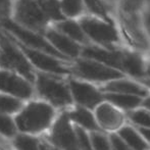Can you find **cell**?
Listing matches in <instances>:
<instances>
[{
  "instance_id": "cell-21",
  "label": "cell",
  "mask_w": 150,
  "mask_h": 150,
  "mask_svg": "<svg viewBox=\"0 0 150 150\" xmlns=\"http://www.w3.org/2000/svg\"><path fill=\"white\" fill-rule=\"evenodd\" d=\"M104 99L110 103L117 105V107L124 109H131L141 104L142 99L139 96L129 94H120V93H103Z\"/></svg>"
},
{
  "instance_id": "cell-36",
  "label": "cell",
  "mask_w": 150,
  "mask_h": 150,
  "mask_svg": "<svg viewBox=\"0 0 150 150\" xmlns=\"http://www.w3.org/2000/svg\"><path fill=\"white\" fill-rule=\"evenodd\" d=\"M145 8L150 9V0H145Z\"/></svg>"
},
{
  "instance_id": "cell-32",
  "label": "cell",
  "mask_w": 150,
  "mask_h": 150,
  "mask_svg": "<svg viewBox=\"0 0 150 150\" xmlns=\"http://www.w3.org/2000/svg\"><path fill=\"white\" fill-rule=\"evenodd\" d=\"M0 150H14L11 140L5 138L2 135H0Z\"/></svg>"
},
{
  "instance_id": "cell-33",
  "label": "cell",
  "mask_w": 150,
  "mask_h": 150,
  "mask_svg": "<svg viewBox=\"0 0 150 150\" xmlns=\"http://www.w3.org/2000/svg\"><path fill=\"white\" fill-rule=\"evenodd\" d=\"M140 133L142 134V136L144 137L146 140H148L150 142V129L142 128V129H140Z\"/></svg>"
},
{
  "instance_id": "cell-16",
  "label": "cell",
  "mask_w": 150,
  "mask_h": 150,
  "mask_svg": "<svg viewBox=\"0 0 150 150\" xmlns=\"http://www.w3.org/2000/svg\"><path fill=\"white\" fill-rule=\"evenodd\" d=\"M95 120L98 124L99 128L105 130H115L122 126L124 122V117L113 106L109 103H100L96 107Z\"/></svg>"
},
{
  "instance_id": "cell-6",
  "label": "cell",
  "mask_w": 150,
  "mask_h": 150,
  "mask_svg": "<svg viewBox=\"0 0 150 150\" xmlns=\"http://www.w3.org/2000/svg\"><path fill=\"white\" fill-rule=\"evenodd\" d=\"M0 26L7 35H9L12 39L16 40V42H18L22 45L31 48V49L45 52V53L54 56L56 58H59L61 60L71 62V61L67 60L65 57H63L59 52L56 51L42 34L28 30V29L18 25L11 18L1 20L0 21Z\"/></svg>"
},
{
  "instance_id": "cell-7",
  "label": "cell",
  "mask_w": 150,
  "mask_h": 150,
  "mask_svg": "<svg viewBox=\"0 0 150 150\" xmlns=\"http://www.w3.org/2000/svg\"><path fill=\"white\" fill-rule=\"evenodd\" d=\"M71 75L77 77L76 79L86 82L107 83L113 80L126 78L122 71L107 67L97 61L79 57L71 63Z\"/></svg>"
},
{
  "instance_id": "cell-5",
  "label": "cell",
  "mask_w": 150,
  "mask_h": 150,
  "mask_svg": "<svg viewBox=\"0 0 150 150\" xmlns=\"http://www.w3.org/2000/svg\"><path fill=\"white\" fill-rule=\"evenodd\" d=\"M0 69L18 74L33 85L35 83L36 69L24 52L4 33H0Z\"/></svg>"
},
{
  "instance_id": "cell-10",
  "label": "cell",
  "mask_w": 150,
  "mask_h": 150,
  "mask_svg": "<svg viewBox=\"0 0 150 150\" xmlns=\"http://www.w3.org/2000/svg\"><path fill=\"white\" fill-rule=\"evenodd\" d=\"M0 93L29 101L35 95V89L33 84L18 74L0 69Z\"/></svg>"
},
{
  "instance_id": "cell-28",
  "label": "cell",
  "mask_w": 150,
  "mask_h": 150,
  "mask_svg": "<svg viewBox=\"0 0 150 150\" xmlns=\"http://www.w3.org/2000/svg\"><path fill=\"white\" fill-rule=\"evenodd\" d=\"M131 120L136 124L150 129V115L145 110H137L130 115Z\"/></svg>"
},
{
  "instance_id": "cell-22",
  "label": "cell",
  "mask_w": 150,
  "mask_h": 150,
  "mask_svg": "<svg viewBox=\"0 0 150 150\" xmlns=\"http://www.w3.org/2000/svg\"><path fill=\"white\" fill-rule=\"evenodd\" d=\"M120 138L128 145L132 147L134 150H147L148 145L142 139V137L138 134L135 130L130 127H125L119 131Z\"/></svg>"
},
{
  "instance_id": "cell-29",
  "label": "cell",
  "mask_w": 150,
  "mask_h": 150,
  "mask_svg": "<svg viewBox=\"0 0 150 150\" xmlns=\"http://www.w3.org/2000/svg\"><path fill=\"white\" fill-rule=\"evenodd\" d=\"M14 2L16 0H0V21L11 18Z\"/></svg>"
},
{
  "instance_id": "cell-27",
  "label": "cell",
  "mask_w": 150,
  "mask_h": 150,
  "mask_svg": "<svg viewBox=\"0 0 150 150\" xmlns=\"http://www.w3.org/2000/svg\"><path fill=\"white\" fill-rule=\"evenodd\" d=\"M90 141L93 150H110V145L107 138L99 132H91Z\"/></svg>"
},
{
  "instance_id": "cell-24",
  "label": "cell",
  "mask_w": 150,
  "mask_h": 150,
  "mask_svg": "<svg viewBox=\"0 0 150 150\" xmlns=\"http://www.w3.org/2000/svg\"><path fill=\"white\" fill-rule=\"evenodd\" d=\"M39 136L18 133L11 139L14 150H39Z\"/></svg>"
},
{
  "instance_id": "cell-25",
  "label": "cell",
  "mask_w": 150,
  "mask_h": 150,
  "mask_svg": "<svg viewBox=\"0 0 150 150\" xmlns=\"http://www.w3.org/2000/svg\"><path fill=\"white\" fill-rule=\"evenodd\" d=\"M18 133L13 117L0 113V135L11 140Z\"/></svg>"
},
{
  "instance_id": "cell-15",
  "label": "cell",
  "mask_w": 150,
  "mask_h": 150,
  "mask_svg": "<svg viewBox=\"0 0 150 150\" xmlns=\"http://www.w3.org/2000/svg\"><path fill=\"white\" fill-rule=\"evenodd\" d=\"M104 93H120V94H129L135 96L143 97L148 94V89L140 82H134L126 78L113 80L107 82L101 87V90Z\"/></svg>"
},
{
  "instance_id": "cell-19",
  "label": "cell",
  "mask_w": 150,
  "mask_h": 150,
  "mask_svg": "<svg viewBox=\"0 0 150 150\" xmlns=\"http://www.w3.org/2000/svg\"><path fill=\"white\" fill-rule=\"evenodd\" d=\"M67 113L71 122H74L84 130H89L91 132H98L100 130L93 113L85 107L77 106L71 110H67Z\"/></svg>"
},
{
  "instance_id": "cell-12",
  "label": "cell",
  "mask_w": 150,
  "mask_h": 150,
  "mask_svg": "<svg viewBox=\"0 0 150 150\" xmlns=\"http://www.w3.org/2000/svg\"><path fill=\"white\" fill-rule=\"evenodd\" d=\"M143 52L136 51L128 47H120V71L138 80H142L148 74L149 64Z\"/></svg>"
},
{
  "instance_id": "cell-34",
  "label": "cell",
  "mask_w": 150,
  "mask_h": 150,
  "mask_svg": "<svg viewBox=\"0 0 150 150\" xmlns=\"http://www.w3.org/2000/svg\"><path fill=\"white\" fill-rule=\"evenodd\" d=\"M142 104H143V106H144L145 108H147V109H149V110H150V96L146 97V98L143 100Z\"/></svg>"
},
{
  "instance_id": "cell-9",
  "label": "cell",
  "mask_w": 150,
  "mask_h": 150,
  "mask_svg": "<svg viewBox=\"0 0 150 150\" xmlns=\"http://www.w3.org/2000/svg\"><path fill=\"white\" fill-rule=\"evenodd\" d=\"M49 131V134L43 137L59 150H80L74 126L67 117V111L54 120Z\"/></svg>"
},
{
  "instance_id": "cell-4",
  "label": "cell",
  "mask_w": 150,
  "mask_h": 150,
  "mask_svg": "<svg viewBox=\"0 0 150 150\" xmlns=\"http://www.w3.org/2000/svg\"><path fill=\"white\" fill-rule=\"evenodd\" d=\"M78 21L90 44L108 49H117L122 46L115 21L101 20L88 14L83 16Z\"/></svg>"
},
{
  "instance_id": "cell-2",
  "label": "cell",
  "mask_w": 150,
  "mask_h": 150,
  "mask_svg": "<svg viewBox=\"0 0 150 150\" xmlns=\"http://www.w3.org/2000/svg\"><path fill=\"white\" fill-rule=\"evenodd\" d=\"M13 119L18 133L39 136L49 131L56 119V111L40 99L29 100Z\"/></svg>"
},
{
  "instance_id": "cell-8",
  "label": "cell",
  "mask_w": 150,
  "mask_h": 150,
  "mask_svg": "<svg viewBox=\"0 0 150 150\" xmlns=\"http://www.w3.org/2000/svg\"><path fill=\"white\" fill-rule=\"evenodd\" d=\"M6 36L24 52L26 57L28 58L33 67L36 69V71H41V73L50 74V75H56L65 77V76L71 75V63L69 61L61 60L59 58H56L52 55L45 53V52L38 51L35 49H31L26 46L22 45L16 40H13L9 35L4 32Z\"/></svg>"
},
{
  "instance_id": "cell-1",
  "label": "cell",
  "mask_w": 150,
  "mask_h": 150,
  "mask_svg": "<svg viewBox=\"0 0 150 150\" xmlns=\"http://www.w3.org/2000/svg\"><path fill=\"white\" fill-rule=\"evenodd\" d=\"M11 20L18 25L42 34L50 24L64 20L59 0H16Z\"/></svg>"
},
{
  "instance_id": "cell-26",
  "label": "cell",
  "mask_w": 150,
  "mask_h": 150,
  "mask_svg": "<svg viewBox=\"0 0 150 150\" xmlns=\"http://www.w3.org/2000/svg\"><path fill=\"white\" fill-rule=\"evenodd\" d=\"M74 130H75L76 138H77L78 146L80 150H93L92 145H91L90 136L87 134L86 130L83 128L75 125L74 126Z\"/></svg>"
},
{
  "instance_id": "cell-17",
  "label": "cell",
  "mask_w": 150,
  "mask_h": 150,
  "mask_svg": "<svg viewBox=\"0 0 150 150\" xmlns=\"http://www.w3.org/2000/svg\"><path fill=\"white\" fill-rule=\"evenodd\" d=\"M51 26L55 30H57L61 34L69 37V39L74 40L78 44H80V45L86 46L90 44L87 36L85 35V33H84L83 29H82L81 25H80L78 20L64 18V20L60 21V22L54 23Z\"/></svg>"
},
{
  "instance_id": "cell-23",
  "label": "cell",
  "mask_w": 150,
  "mask_h": 150,
  "mask_svg": "<svg viewBox=\"0 0 150 150\" xmlns=\"http://www.w3.org/2000/svg\"><path fill=\"white\" fill-rule=\"evenodd\" d=\"M26 101H23L13 96L0 93V113L14 117L24 107Z\"/></svg>"
},
{
  "instance_id": "cell-13",
  "label": "cell",
  "mask_w": 150,
  "mask_h": 150,
  "mask_svg": "<svg viewBox=\"0 0 150 150\" xmlns=\"http://www.w3.org/2000/svg\"><path fill=\"white\" fill-rule=\"evenodd\" d=\"M43 36L51 44L52 47L67 60L73 61L80 57L83 46L55 30L52 26L46 29Z\"/></svg>"
},
{
  "instance_id": "cell-35",
  "label": "cell",
  "mask_w": 150,
  "mask_h": 150,
  "mask_svg": "<svg viewBox=\"0 0 150 150\" xmlns=\"http://www.w3.org/2000/svg\"><path fill=\"white\" fill-rule=\"evenodd\" d=\"M140 83L150 88V79H146V78H144V79L140 80Z\"/></svg>"
},
{
  "instance_id": "cell-37",
  "label": "cell",
  "mask_w": 150,
  "mask_h": 150,
  "mask_svg": "<svg viewBox=\"0 0 150 150\" xmlns=\"http://www.w3.org/2000/svg\"><path fill=\"white\" fill-rule=\"evenodd\" d=\"M108 2H110V3H112V4H115V5H117V2L120 1V0H107Z\"/></svg>"
},
{
  "instance_id": "cell-20",
  "label": "cell",
  "mask_w": 150,
  "mask_h": 150,
  "mask_svg": "<svg viewBox=\"0 0 150 150\" xmlns=\"http://www.w3.org/2000/svg\"><path fill=\"white\" fill-rule=\"evenodd\" d=\"M62 16L69 20H79L86 14L84 0H59Z\"/></svg>"
},
{
  "instance_id": "cell-11",
  "label": "cell",
  "mask_w": 150,
  "mask_h": 150,
  "mask_svg": "<svg viewBox=\"0 0 150 150\" xmlns=\"http://www.w3.org/2000/svg\"><path fill=\"white\" fill-rule=\"evenodd\" d=\"M67 83L73 101L79 104V106L90 109L102 103L104 99L103 93L93 84L79 79H69Z\"/></svg>"
},
{
  "instance_id": "cell-30",
  "label": "cell",
  "mask_w": 150,
  "mask_h": 150,
  "mask_svg": "<svg viewBox=\"0 0 150 150\" xmlns=\"http://www.w3.org/2000/svg\"><path fill=\"white\" fill-rule=\"evenodd\" d=\"M110 141H111V145H112L113 150H132L119 136H117V135H111Z\"/></svg>"
},
{
  "instance_id": "cell-31",
  "label": "cell",
  "mask_w": 150,
  "mask_h": 150,
  "mask_svg": "<svg viewBox=\"0 0 150 150\" xmlns=\"http://www.w3.org/2000/svg\"><path fill=\"white\" fill-rule=\"evenodd\" d=\"M39 150H59V149L54 146V145H52L51 143H50L47 139L44 138V137H40Z\"/></svg>"
},
{
  "instance_id": "cell-18",
  "label": "cell",
  "mask_w": 150,
  "mask_h": 150,
  "mask_svg": "<svg viewBox=\"0 0 150 150\" xmlns=\"http://www.w3.org/2000/svg\"><path fill=\"white\" fill-rule=\"evenodd\" d=\"M86 14L105 21H115L117 5L107 0H84Z\"/></svg>"
},
{
  "instance_id": "cell-14",
  "label": "cell",
  "mask_w": 150,
  "mask_h": 150,
  "mask_svg": "<svg viewBox=\"0 0 150 150\" xmlns=\"http://www.w3.org/2000/svg\"><path fill=\"white\" fill-rule=\"evenodd\" d=\"M80 57L97 61L120 71V47L117 49H108L89 44L82 47Z\"/></svg>"
},
{
  "instance_id": "cell-3",
  "label": "cell",
  "mask_w": 150,
  "mask_h": 150,
  "mask_svg": "<svg viewBox=\"0 0 150 150\" xmlns=\"http://www.w3.org/2000/svg\"><path fill=\"white\" fill-rule=\"evenodd\" d=\"M34 89L40 100L50 104L53 108H64L74 102L69 83L61 76L36 71Z\"/></svg>"
}]
</instances>
